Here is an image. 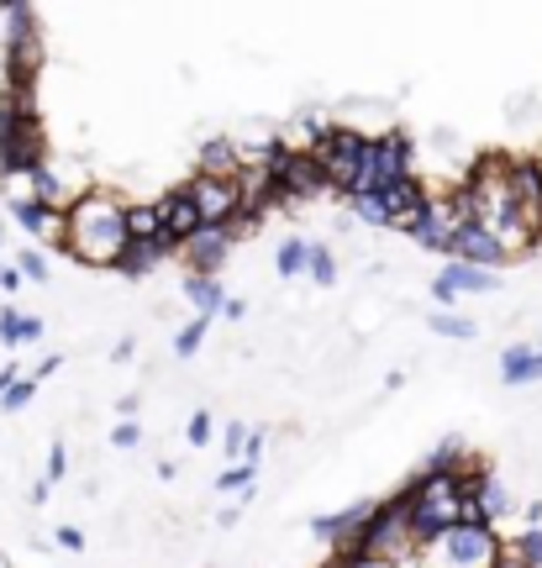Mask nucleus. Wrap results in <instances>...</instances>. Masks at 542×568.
I'll return each instance as SVG.
<instances>
[{
    "instance_id": "nucleus-1",
    "label": "nucleus",
    "mask_w": 542,
    "mask_h": 568,
    "mask_svg": "<svg viewBox=\"0 0 542 568\" xmlns=\"http://www.w3.org/2000/svg\"><path fill=\"white\" fill-rule=\"evenodd\" d=\"M63 258L84 268H117L127 237V195L106 184H84L74 201L63 205Z\"/></svg>"
},
{
    "instance_id": "nucleus-2",
    "label": "nucleus",
    "mask_w": 542,
    "mask_h": 568,
    "mask_svg": "<svg viewBox=\"0 0 542 568\" xmlns=\"http://www.w3.org/2000/svg\"><path fill=\"white\" fill-rule=\"evenodd\" d=\"M405 506H411V537L422 552L438 531L463 521V474H416L405 485Z\"/></svg>"
},
{
    "instance_id": "nucleus-3",
    "label": "nucleus",
    "mask_w": 542,
    "mask_h": 568,
    "mask_svg": "<svg viewBox=\"0 0 542 568\" xmlns=\"http://www.w3.org/2000/svg\"><path fill=\"white\" fill-rule=\"evenodd\" d=\"M359 558H374V564H384V568L416 558V537H411V506H405V489L374 506L369 527L359 531Z\"/></svg>"
},
{
    "instance_id": "nucleus-4",
    "label": "nucleus",
    "mask_w": 542,
    "mask_h": 568,
    "mask_svg": "<svg viewBox=\"0 0 542 568\" xmlns=\"http://www.w3.org/2000/svg\"><path fill=\"white\" fill-rule=\"evenodd\" d=\"M495 558H501L495 527H469V521L438 531V537L416 552L422 568H495Z\"/></svg>"
},
{
    "instance_id": "nucleus-5",
    "label": "nucleus",
    "mask_w": 542,
    "mask_h": 568,
    "mask_svg": "<svg viewBox=\"0 0 542 568\" xmlns=\"http://www.w3.org/2000/svg\"><path fill=\"white\" fill-rule=\"evenodd\" d=\"M401 180H416V148H411V138H405L401 126H390L384 138H369V148H363L353 195H374V190H390V184H401Z\"/></svg>"
},
{
    "instance_id": "nucleus-6",
    "label": "nucleus",
    "mask_w": 542,
    "mask_h": 568,
    "mask_svg": "<svg viewBox=\"0 0 542 568\" xmlns=\"http://www.w3.org/2000/svg\"><path fill=\"white\" fill-rule=\"evenodd\" d=\"M6 17V84L11 90H32L42 69V32H38V11L32 6H0Z\"/></svg>"
},
{
    "instance_id": "nucleus-7",
    "label": "nucleus",
    "mask_w": 542,
    "mask_h": 568,
    "mask_svg": "<svg viewBox=\"0 0 542 568\" xmlns=\"http://www.w3.org/2000/svg\"><path fill=\"white\" fill-rule=\"evenodd\" d=\"M348 205H353V222L395 226V232H405V226L422 216L426 184H422V174H416V180H401V184H390V190H374V195H353Z\"/></svg>"
},
{
    "instance_id": "nucleus-8",
    "label": "nucleus",
    "mask_w": 542,
    "mask_h": 568,
    "mask_svg": "<svg viewBox=\"0 0 542 568\" xmlns=\"http://www.w3.org/2000/svg\"><path fill=\"white\" fill-rule=\"evenodd\" d=\"M363 148H369V138H363L359 126H332V132H327V142L317 148V163H322L327 190H332V195H353Z\"/></svg>"
},
{
    "instance_id": "nucleus-9",
    "label": "nucleus",
    "mask_w": 542,
    "mask_h": 568,
    "mask_svg": "<svg viewBox=\"0 0 542 568\" xmlns=\"http://www.w3.org/2000/svg\"><path fill=\"white\" fill-rule=\"evenodd\" d=\"M232 247H238V237H232V226H201L190 243L180 247L184 258V274H201V280H217L221 268H227V258H232Z\"/></svg>"
},
{
    "instance_id": "nucleus-10",
    "label": "nucleus",
    "mask_w": 542,
    "mask_h": 568,
    "mask_svg": "<svg viewBox=\"0 0 542 568\" xmlns=\"http://www.w3.org/2000/svg\"><path fill=\"white\" fill-rule=\"evenodd\" d=\"M495 284H501V274L448 258V264L438 268V280H432V301H438V311H453V301H463V295H490Z\"/></svg>"
},
{
    "instance_id": "nucleus-11",
    "label": "nucleus",
    "mask_w": 542,
    "mask_h": 568,
    "mask_svg": "<svg viewBox=\"0 0 542 568\" xmlns=\"http://www.w3.org/2000/svg\"><path fill=\"white\" fill-rule=\"evenodd\" d=\"M184 190H190V201H195V211H201V226H227L242 211L238 180H205V174H190Z\"/></svg>"
},
{
    "instance_id": "nucleus-12",
    "label": "nucleus",
    "mask_w": 542,
    "mask_h": 568,
    "mask_svg": "<svg viewBox=\"0 0 542 568\" xmlns=\"http://www.w3.org/2000/svg\"><path fill=\"white\" fill-rule=\"evenodd\" d=\"M453 258L469 268H490V274H501L511 264V253L501 247V237L490 232V226H459L453 232Z\"/></svg>"
},
{
    "instance_id": "nucleus-13",
    "label": "nucleus",
    "mask_w": 542,
    "mask_h": 568,
    "mask_svg": "<svg viewBox=\"0 0 542 568\" xmlns=\"http://www.w3.org/2000/svg\"><path fill=\"white\" fill-rule=\"evenodd\" d=\"M159 226H163V237L174 247H184L195 232H201V211H195V201H190V190L184 184H174V190H163L159 201Z\"/></svg>"
},
{
    "instance_id": "nucleus-14",
    "label": "nucleus",
    "mask_w": 542,
    "mask_h": 568,
    "mask_svg": "<svg viewBox=\"0 0 542 568\" xmlns=\"http://www.w3.org/2000/svg\"><path fill=\"white\" fill-rule=\"evenodd\" d=\"M405 243L422 247V253H438V258H453V222L442 216V201H438V195H426L422 216L405 226Z\"/></svg>"
},
{
    "instance_id": "nucleus-15",
    "label": "nucleus",
    "mask_w": 542,
    "mask_h": 568,
    "mask_svg": "<svg viewBox=\"0 0 542 568\" xmlns=\"http://www.w3.org/2000/svg\"><path fill=\"white\" fill-rule=\"evenodd\" d=\"M174 253H180V247L159 232L153 243H127V247H121V258H117V268H111V274H117V280H127V284H142L148 274H159L163 258H174Z\"/></svg>"
},
{
    "instance_id": "nucleus-16",
    "label": "nucleus",
    "mask_w": 542,
    "mask_h": 568,
    "mask_svg": "<svg viewBox=\"0 0 542 568\" xmlns=\"http://www.w3.org/2000/svg\"><path fill=\"white\" fill-rule=\"evenodd\" d=\"M11 216H17V226L32 237V243L42 247H53V253H63V211L59 205H38V201H27V205H11Z\"/></svg>"
},
{
    "instance_id": "nucleus-17",
    "label": "nucleus",
    "mask_w": 542,
    "mask_h": 568,
    "mask_svg": "<svg viewBox=\"0 0 542 568\" xmlns=\"http://www.w3.org/2000/svg\"><path fill=\"white\" fill-rule=\"evenodd\" d=\"M242 169V153H238V138H205L201 153H195V174L205 180H238Z\"/></svg>"
},
{
    "instance_id": "nucleus-18",
    "label": "nucleus",
    "mask_w": 542,
    "mask_h": 568,
    "mask_svg": "<svg viewBox=\"0 0 542 568\" xmlns=\"http://www.w3.org/2000/svg\"><path fill=\"white\" fill-rule=\"evenodd\" d=\"M184 301H190V311L195 316H205V322H217L221 305H227V290H221V280H201V274H184Z\"/></svg>"
},
{
    "instance_id": "nucleus-19",
    "label": "nucleus",
    "mask_w": 542,
    "mask_h": 568,
    "mask_svg": "<svg viewBox=\"0 0 542 568\" xmlns=\"http://www.w3.org/2000/svg\"><path fill=\"white\" fill-rule=\"evenodd\" d=\"M305 264H311V243L305 237H280V247H274V268H280V280H301Z\"/></svg>"
},
{
    "instance_id": "nucleus-20",
    "label": "nucleus",
    "mask_w": 542,
    "mask_h": 568,
    "mask_svg": "<svg viewBox=\"0 0 542 568\" xmlns=\"http://www.w3.org/2000/svg\"><path fill=\"white\" fill-rule=\"evenodd\" d=\"M163 226H159V205L153 201H127V237L132 243H153Z\"/></svg>"
},
{
    "instance_id": "nucleus-21",
    "label": "nucleus",
    "mask_w": 542,
    "mask_h": 568,
    "mask_svg": "<svg viewBox=\"0 0 542 568\" xmlns=\"http://www.w3.org/2000/svg\"><path fill=\"white\" fill-rule=\"evenodd\" d=\"M426 326H432L438 337H453V343H474V337H480V326L469 322L463 311H432V316H426Z\"/></svg>"
},
{
    "instance_id": "nucleus-22",
    "label": "nucleus",
    "mask_w": 542,
    "mask_h": 568,
    "mask_svg": "<svg viewBox=\"0 0 542 568\" xmlns=\"http://www.w3.org/2000/svg\"><path fill=\"white\" fill-rule=\"evenodd\" d=\"M205 332H211V322H205V316H190V322L174 332V358H180V364H190V358L205 347Z\"/></svg>"
},
{
    "instance_id": "nucleus-23",
    "label": "nucleus",
    "mask_w": 542,
    "mask_h": 568,
    "mask_svg": "<svg viewBox=\"0 0 542 568\" xmlns=\"http://www.w3.org/2000/svg\"><path fill=\"white\" fill-rule=\"evenodd\" d=\"M305 280L322 284V290H332L338 284V253L327 243H311V264H305Z\"/></svg>"
},
{
    "instance_id": "nucleus-24",
    "label": "nucleus",
    "mask_w": 542,
    "mask_h": 568,
    "mask_svg": "<svg viewBox=\"0 0 542 568\" xmlns=\"http://www.w3.org/2000/svg\"><path fill=\"white\" fill-rule=\"evenodd\" d=\"M253 485H259V468H248V464H232L217 474V495H248Z\"/></svg>"
},
{
    "instance_id": "nucleus-25",
    "label": "nucleus",
    "mask_w": 542,
    "mask_h": 568,
    "mask_svg": "<svg viewBox=\"0 0 542 568\" xmlns=\"http://www.w3.org/2000/svg\"><path fill=\"white\" fill-rule=\"evenodd\" d=\"M17 274L32 284H48L53 280V268H48V258H42V247H21L17 253Z\"/></svg>"
},
{
    "instance_id": "nucleus-26",
    "label": "nucleus",
    "mask_w": 542,
    "mask_h": 568,
    "mask_svg": "<svg viewBox=\"0 0 542 568\" xmlns=\"http://www.w3.org/2000/svg\"><path fill=\"white\" fill-rule=\"evenodd\" d=\"M248 432H253V426L242 422V416H232V422H227V432H221V458H227V468L242 458V443H248Z\"/></svg>"
},
{
    "instance_id": "nucleus-27",
    "label": "nucleus",
    "mask_w": 542,
    "mask_h": 568,
    "mask_svg": "<svg viewBox=\"0 0 542 568\" xmlns=\"http://www.w3.org/2000/svg\"><path fill=\"white\" fill-rule=\"evenodd\" d=\"M32 400H38V385H32V379L21 374L17 385H11V389H6V395H0V410H6V416H17V410H27V406H32Z\"/></svg>"
},
{
    "instance_id": "nucleus-28",
    "label": "nucleus",
    "mask_w": 542,
    "mask_h": 568,
    "mask_svg": "<svg viewBox=\"0 0 542 568\" xmlns=\"http://www.w3.org/2000/svg\"><path fill=\"white\" fill-rule=\"evenodd\" d=\"M211 437H217V416H211V410H190V422H184V443L205 447Z\"/></svg>"
},
{
    "instance_id": "nucleus-29",
    "label": "nucleus",
    "mask_w": 542,
    "mask_h": 568,
    "mask_svg": "<svg viewBox=\"0 0 542 568\" xmlns=\"http://www.w3.org/2000/svg\"><path fill=\"white\" fill-rule=\"evenodd\" d=\"M511 548H516V558L526 568H542V527H526L522 537H511Z\"/></svg>"
},
{
    "instance_id": "nucleus-30",
    "label": "nucleus",
    "mask_w": 542,
    "mask_h": 568,
    "mask_svg": "<svg viewBox=\"0 0 542 568\" xmlns=\"http://www.w3.org/2000/svg\"><path fill=\"white\" fill-rule=\"evenodd\" d=\"M538 379H542V347H532V358L505 379V389H526V385H538Z\"/></svg>"
},
{
    "instance_id": "nucleus-31",
    "label": "nucleus",
    "mask_w": 542,
    "mask_h": 568,
    "mask_svg": "<svg viewBox=\"0 0 542 568\" xmlns=\"http://www.w3.org/2000/svg\"><path fill=\"white\" fill-rule=\"evenodd\" d=\"M42 337H48V322H42V316H21L17 347H32V343H42Z\"/></svg>"
},
{
    "instance_id": "nucleus-32",
    "label": "nucleus",
    "mask_w": 542,
    "mask_h": 568,
    "mask_svg": "<svg viewBox=\"0 0 542 568\" xmlns=\"http://www.w3.org/2000/svg\"><path fill=\"white\" fill-rule=\"evenodd\" d=\"M63 474H69V447L53 443V447H48V474H42V479H48V485H59Z\"/></svg>"
},
{
    "instance_id": "nucleus-33",
    "label": "nucleus",
    "mask_w": 542,
    "mask_h": 568,
    "mask_svg": "<svg viewBox=\"0 0 542 568\" xmlns=\"http://www.w3.org/2000/svg\"><path fill=\"white\" fill-rule=\"evenodd\" d=\"M17 326H21V311L17 305H0V343L17 347Z\"/></svg>"
},
{
    "instance_id": "nucleus-34",
    "label": "nucleus",
    "mask_w": 542,
    "mask_h": 568,
    "mask_svg": "<svg viewBox=\"0 0 542 568\" xmlns=\"http://www.w3.org/2000/svg\"><path fill=\"white\" fill-rule=\"evenodd\" d=\"M142 443V426L138 422H117L111 426V447H138Z\"/></svg>"
},
{
    "instance_id": "nucleus-35",
    "label": "nucleus",
    "mask_w": 542,
    "mask_h": 568,
    "mask_svg": "<svg viewBox=\"0 0 542 568\" xmlns=\"http://www.w3.org/2000/svg\"><path fill=\"white\" fill-rule=\"evenodd\" d=\"M242 464H248V468L263 464V432H259V426H253V432H248V443H242Z\"/></svg>"
},
{
    "instance_id": "nucleus-36",
    "label": "nucleus",
    "mask_w": 542,
    "mask_h": 568,
    "mask_svg": "<svg viewBox=\"0 0 542 568\" xmlns=\"http://www.w3.org/2000/svg\"><path fill=\"white\" fill-rule=\"evenodd\" d=\"M53 542H59L63 552H84V531L80 527H59L53 531Z\"/></svg>"
},
{
    "instance_id": "nucleus-37",
    "label": "nucleus",
    "mask_w": 542,
    "mask_h": 568,
    "mask_svg": "<svg viewBox=\"0 0 542 568\" xmlns=\"http://www.w3.org/2000/svg\"><path fill=\"white\" fill-rule=\"evenodd\" d=\"M21 274H17V264H0V295H21Z\"/></svg>"
},
{
    "instance_id": "nucleus-38",
    "label": "nucleus",
    "mask_w": 542,
    "mask_h": 568,
    "mask_svg": "<svg viewBox=\"0 0 542 568\" xmlns=\"http://www.w3.org/2000/svg\"><path fill=\"white\" fill-rule=\"evenodd\" d=\"M242 316H248V301H232V295H227V305H221V322H242Z\"/></svg>"
},
{
    "instance_id": "nucleus-39",
    "label": "nucleus",
    "mask_w": 542,
    "mask_h": 568,
    "mask_svg": "<svg viewBox=\"0 0 542 568\" xmlns=\"http://www.w3.org/2000/svg\"><path fill=\"white\" fill-rule=\"evenodd\" d=\"M132 353H138V337H121V343L111 347V358H117V364H127V358H132Z\"/></svg>"
},
{
    "instance_id": "nucleus-40",
    "label": "nucleus",
    "mask_w": 542,
    "mask_h": 568,
    "mask_svg": "<svg viewBox=\"0 0 542 568\" xmlns=\"http://www.w3.org/2000/svg\"><path fill=\"white\" fill-rule=\"evenodd\" d=\"M138 406H142L138 395H121V400H117V416H121V422H132V416H138Z\"/></svg>"
},
{
    "instance_id": "nucleus-41",
    "label": "nucleus",
    "mask_w": 542,
    "mask_h": 568,
    "mask_svg": "<svg viewBox=\"0 0 542 568\" xmlns=\"http://www.w3.org/2000/svg\"><path fill=\"white\" fill-rule=\"evenodd\" d=\"M238 521H242V506H227V510H221V516H217V527H221V531H232V527H238Z\"/></svg>"
},
{
    "instance_id": "nucleus-42",
    "label": "nucleus",
    "mask_w": 542,
    "mask_h": 568,
    "mask_svg": "<svg viewBox=\"0 0 542 568\" xmlns=\"http://www.w3.org/2000/svg\"><path fill=\"white\" fill-rule=\"evenodd\" d=\"M48 495H53V485H48V479H38V485H32V495H27V500H32V506H48Z\"/></svg>"
},
{
    "instance_id": "nucleus-43",
    "label": "nucleus",
    "mask_w": 542,
    "mask_h": 568,
    "mask_svg": "<svg viewBox=\"0 0 542 568\" xmlns=\"http://www.w3.org/2000/svg\"><path fill=\"white\" fill-rule=\"evenodd\" d=\"M17 379H21V368H17V364H6V368H0V395H6V389L17 385Z\"/></svg>"
},
{
    "instance_id": "nucleus-44",
    "label": "nucleus",
    "mask_w": 542,
    "mask_h": 568,
    "mask_svg": "<svg viewBox=\"0 0 542 568\" xmlns=\"http://www.w3.org/2000/svg\"><path fill=\"white\" fill-rule=\"evenodd\" d=\"M522 516H526V527H542V500H532V506H526Z\"/></svg>"
},
{
    "instance_id": "nucleus-45",
    "label": "nucleus",
    "mask_w": 542,
    "mask_h": 568,
    "mask_svg": "<svg viewBox=\"0 0 542 568\" xmlns=\"http://www.w3.org/2000/svg\"><path fill=\"white\" fill-rule=\"evenodd\" d=\"M538 347H542V332H538Z\"/></svg>"
},
{
    "instance_id": "nucleus-46",
    "label": "nucleus",
    "mask_w": 542,
    "mask_h": 568,
    "mask_svg": "<svg viewBox=\"0 0 542 568\" xmlns=\"http://www.w3.org/2000/svg\"><path fill=\"white\" fill-rule=\"evenodd\" d=\"M538 169H542V153H538Z\"/></svg>"
}]
</instances>
